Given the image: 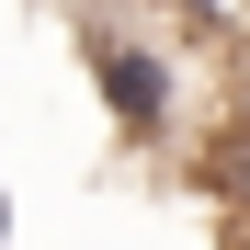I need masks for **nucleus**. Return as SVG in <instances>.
Segmentation results:
<instances>
[{
  "label": "nucleus",
  "mask_w": 250,
  "mask_h": 250,
  "mask_svg": "<svg viewBox=\"0 0 250 250\" xmlns=\"http://www.w3.org/2000/svg\"><path fill=\"white\" fill-rule=\"evenodd\" d=\"M80 68H91V91H103L125 148H171V125H182V57H171V34H148L125 12H80Z\"/></svg>",
  "instance_id": "f257e3e1"
},
{
  "label": "nucleus",
  "mask_w": 250,
  "mask_h": 250,
  "mask_svg": "<svg viewBox=\"0 0 250 250\" xmlns=\"http://www.w3.org/2000/svg\"><path fill=\"white\" fill-rule=\"evenodd\" d=\"M159 23H182L193 46H216V57H250V0H148Z\"/></svg>",
  "instance_id": "f03ea898"
},
{
  "label": "nucleus",
  "mask_w": 250,
  "mask_h": 250,
  "mask_svg": "<svg viewBox=\"0 0 250 250\" xmlns=\"http://www.w3.org/2000/svg\"><path fill=\"white\" fill-rule=\"evenodd\" d=\"M0 239H12V193H0Z\"/></svg>",
  "instance_id": "7ed1b4c3"
}]
</instances>
